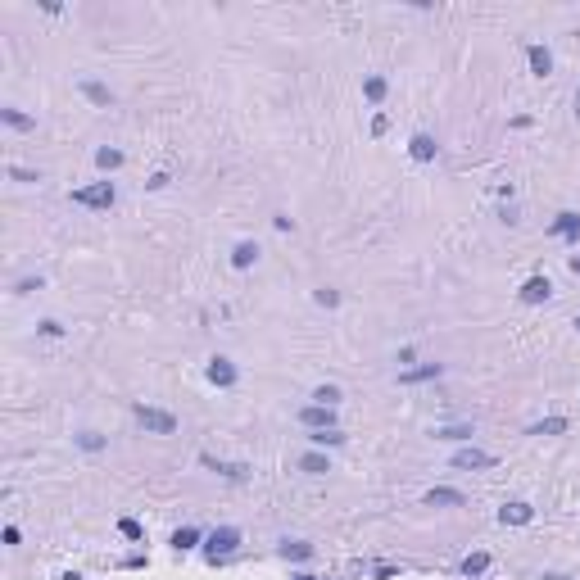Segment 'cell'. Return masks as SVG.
Masks as SVG:
<instances>
[{"mask_svg": "<svg viewBox=\"0 0 580 580\" xmlns=\"http://www.w3.org/2000/svg\"><path fill=\"white\" fill-rule=\"evenodd\" d=\"M113 200H118L113 181H95V186H82V191H73V205H82V209H109Z\"/></svg>", "mask_w": 580, "mask_h": 580, "instance_id": "cell-1", "label": "cell"}, {"mask_svg": "<svg viewBox=\"0 0 580 580\" xmlns=\"http://www.w3.org/2000/svg\"><path fill=\"white\" fill-rule=\"evenodd\" d=\"M137 422L145 431H154V435H172L177 431V417L163 413V408H150V403H137Z\"/></svg>", "mask_w": 580, "mask_h": 580, "instance_id": "cell-2", "label": "cell"}, {"mask_svg": "<svg viewBox=\"0 0 580 580\" xmlns=\"http://www.w3.org/2000/svg\"><path fill=\"white\" fill-rule=\"evenodd\" d=\"M236 544H240V530L236 526H218L214 535H209V558H227V553H236Z\"/></svg>", "mask_w": 580, "mask_h": 580, "instance_id": "cell-3", "label": "cell"}, {"mask_svg": "<svg viewBox=\"0 0 580 580\" xmlns=\"http://www.w3.org/2000/svg\"><path fill=\"white\" fill-rule=\"evenodd\" d=\"M453 467H458V471H485V467H495V453H485V449H458V453H453Z\"/></svg>", "mask_w": 580, "mask_h": 580, "instance_id": "cell-4", "label": "cell"}, {"mask_svg": "<svg viewBox=\"0 0 580 580\" xmlns=\"http://www.w3.org/2000/svg\"><path fill=\"white\" fill-rule=\"evenodd\" d=\"M299 417H304V427H313V431H336V413L322 408V403H308Z\"/></svg>", "mask_w": 580, "mask_h": 580, "instance_id": "cell-5", "label": "cell"}, {"mask_svg": "<svg viewBox=\"0 0 580 580\" xmlns=\"http://www.w3.org/2000/svg\"><path fill=\"white\" fill-rule=\"evenodd\" d=\"M530 517H535V508H530V504H521V499H512V504L499 508V521H504V526H526Z\"/></svg>", "mask_w": 580, "mask_h": 580, "instance_id": "cell-6", "label": "cell"}, {"mask_svg": "<svg viewBox=\"0 0 580 580\" xmlns=\"http://www.w3.org/2000/svg\"><path fill=\"white\" fill-rule=\"evenodd\" d=\"M200 462H205L209 471H218V476H227V481H245L249 476V467H240V462H218L214 453H200Z\"/></svg>", "mask_w": 580, "mask_h": 580, "instance_id": "cell-7", "label": "cell"}, {"mask_svg": "<svg viewBox=\"0 0 580 580\" xmlns=\"http://www.w3.org/2000/svg\"><path fill=\"white\" fill-rule=\"evenodd\" d=\"M467 499H462V490H444V485H435L427 490V508H462Z\"/></svg>", "mask_w": 580, "mask_h": 580, "instance_id": "cell-8", "label": "cell"}, {"mask_svg": "<svg viewBox=\"0 0 580 580\" xmlns=\"http://www.w3.org/2000/svg\"><path fill=\"white\" fill-rule=\"evenodd\" d=\"M548 295H553V286H548V277H530V282L521 286V304H544Z\"/></svg>", "mask_w": 580, "mask_h": 580, "instance_id": "cell-9", "label": "cell"}, {"mask_svg": "<svg viewBox=\"0 0 580 580\" xmlns=\"http://www.w3.org/2000/svg\"><path fill=\"white\" fill-rule=\"evenodd\" d=\"M435 150H440V145H435V141L427 137V132H417V137L408 141V154H413L417 163H431V159H435Z\"/></svg>", "mask_w": 580, "mask_h": 580, "instance_id": "cell-10", "label": "cell"}, {"mask_svg": "<svg viewBox=\"0 0 580 580\" xmlns=\"http://www.w3.org/2000/svg\"><path fill=\"white\" fill-rule=\"evenodd\" d=\"M526 60H530V73H535V77H548V73H553V55H548L544 46H530Z\"/></svg>", "mask_w": 580, "mask_h": 580, "instance_id": "cell-11", "label": "cell"}, {"mask_svg": "<svg viewBox=\"0 0 580 580\" xmlns=\"http://www.w3.org/2000/svg\"><path fill=\"white\" fill-rule=\"evenodd\" d=\"M209 381L227 390V385H236V367H231L227 359H214V363H209Z\"/></svg>", "mask_w": 580, "mask_h": 580, "instance_id": "cell-12", "label": "cell"}, {"mask_svg": "<svg viewBox=\"0 0 580 580\" xmlns=\"http://www.w3.org/2000/svg\"><path fill=\"white\" fill-rule=\"evenodd\" d=\"M553 236L580 240V214H558V218H553Z\"/></svg>", "mask_w": 580, "mask_h": 580, "instance_id": "cell-13", "label": "cell"}, {"mask_svg": "<svg viewBox=\"0 0 580 580\" xmlns=\"http://www.w3.org/2000/svg\"><path fill=\"white\" fill-rule=\"evenodd\" d=\"M299 471H308V476H326V471H331V462H326V453H304V458H299Z\"/></svg>", "mask_w": 580, "mask_h": 580, "instance_id": "cell-14", "label": "cell"}, {"mask_svg": "<svg viewBox=\"0 0 580 580\" xmlns=\"http://www.w3.org/2000/svg\"><path fill=\"white\" fill-rule=\"evenodd\" d=\"M440 372H444L440 363H427V367H413V372H403L399 381H403V385H422V381H435Z\"/></svg>", "mask_w": 580, "mask_h": 580, "instance_id": "cell-15", "label": "cell"}, {"mask_svg": "<svg viewBox=\"0 0 580 580\" xmlns=\"http://www.w3.org/2000/svg\"><path fill=\"white\" fill-rule=\"evenodd\" d=\"M254 258H258V245H254V240H240V245L231 249V263H236V268H249Z\"/></svg>", "mask_w": 580, "mask_h": 580, "instance_id": "cell-16", "label": "cell"}, {"mask_svg": "<svg viewBox=\"0 0 580 580\" xmlns=\"http://www.w3.org/2000/svg\"><path fill=\"white\" fill-rule=\"evenodd\" d=\"M82 95H86V100H91V104H109V100H113V95H109V86L91 82V77H86V82H82Z\"/></svg>", "mask_w": 580, "mask_h": 580, "instance_id": "cell-17", "label": "cell"}, {"mask_svg": "<svg viewBox=\"0 0 580 580\" xmlns=\"http://www.w3.org/2000/svg\"><path fill=\"white\" fill-rule=\"evenodd\" d=\"M485 567H490V553H467V558H462V576H481V572H485Z\"/></svg>", "mask_w": 580, "mask_h": 580, "instance_id": "cell-18", "label": "cell"}, {"mask_svg": "<svg viewBox=\"0 0 580 580\" xmlns=\"http://www.w3.org/2000/svg\"><path fill=\"white\" fill-rule=\"evenodd\" d=\"M313 403H322V408H336V403H340V385H317V390H313Z\"/></svg>", "mask_w": 580, "mask_h": 580, "instance_id": "cell-19", "label": "cell"}, {"mask_svg": "<svg viewBox=\"0 0 580 580\" xmlns=\"http://www.w3.org/2000/svg\"><path fill=\"white\" fill-rule=\"evenodd\" d=\"M562 431H567V417H544L530 427V435H562Z\"/></svg>", "mask_w": 580, "mask_h": 580, "instance_id": "cell-20", "label": "cell"}, {"mask_svg": "<svg viewBox=\"0 0 580 580\" xmlns=\"http://www.w3.org/2000/svg\"><path fill=\"white\" fill-rule=\"evenodd\" d=\"M0 118H5L14 132H32V127H36V123L27 118V113H18V109H0Z\"/></svg>", "mask_w": 580, "mask_h": 580, "instance_id": "cell-21", "label": "cell"}, {"mask_svg": "<svg viewBox=\"0 0 580 580\" xmlns=\"http://www.w3.org/2000/svg\"><path fill=\"white\" fill-rule=\"evenodd\" d=\"M282 553H286V558H295V562H304V558H313V544H304V539H286Z\"/></svg>", "mask_w": 580, "mask_h": 580, "instance_id": "cell-22", "label": "cell"}, {"mask_svg": "<svg viewBox=\"0 0 580 580\" xmlns=\"http://www.w3.org/2000/svg\"><path fill=\"white\" fill-rule=\"evenodd\" d=\"M95 163H100L104 172H113L123 163V150H109V145H104V150H95Z\"/></svg>", "mask_w": 580, "mask_h": 580, "instance_id": "cell-23", "label": "cell"}, {"mask_svg": "<svg viewBox=\"0 0 580 580\" xmlns=\"http://www.w3.org/2000/svg\"><path fill=\"white\" fill-rule=\"evenodd\" d=\"M195 539H200V530H195V526H181L177 535H172V548H195Z\"/></svg>", "mask_w": 580, "mask_h": 580, "instance_id": "cell-24", "label": "cell"}, {"mask_svg": "<svg viewBox=\"0 0 580 580\" xmlns=\"http://www.w3.org/2000/svg\"><path fill=\"white\" fill-rule=\"evenodd\" d=\"M363 95H367V100H385V77H367Z\"/></svg>", "mask_w": 580, "mask_h": 580, "instance_id": "cell-25", "label": "cell"}, {"mask_svg": "<svg viewBox=\"0 0 580 580\" xmlns=\"http://www.w3.org/2000/svg\"><path fill=\"white\" fill-rule=\"evenodd\" d=\"M77 444H82V449H86V453H95V449H104V440H100V435H95V431H82V435H77Z\"/></svg>", "mask_w": 580, "mask_h": 580, "instance_id": "cell-26", "label": "cell"}, {"mask_svg": "<svg viewBox=\"0 0 580 580\" xmlns=\"http://www.w3.org/2000/svg\"><path fill=\"white\" fill-rule=\"evenodd\" d=\"M308 440H313V444H345V435L340 431H313Z\"/></svg>", "mask_w": 580, "mask_h": 580, "instance_id": "cell-27", "label": "cell"}, {"mask_svg": "<svg viewBox=\"0 0 580 580\" xmlns=\"http://www.w3.org/2000/svg\"><path fill=\"white\" fill-rule=\"evenodd\" d=\"M118 530H123L127 539H141V521H132V517H123V521H118Z\"/></svg>", "mask_w": 580, "mask_h": 580, "instance_id": "cell-28", "label": "cell"}, {"mask_svg": "<svg viewBox=\"0 0 580 580\" xmlns=\"http://www.w3.org/2000/svg\"><path fill=\"white\" fill-rule=\"evenodd\" d=\"M440 440H462V435H471V427H449V431H435Z\"/></svg>", "mask_w": 580, "mask_h": 580, "instance_id": "cell-29", "label": "cell"}, {"mask_svg": "<svg viewBox=\"0 0 580 580\" xmlns=\"http://www.w3.org/2000/svg\"><path fill=\"white\" fill-rule=\"evenodd\" d=\"M317 304H322V308H336V304H340V295H336V290H317Z\"/></svg>", "mask_w": 580, "mask_h": 580, "instance_id": "cell-30", "label": "cell"}, {"mask_svg": "<svg viewBox=\"0 0 580 580\" xmlns=\"http://www.w3.org/2000/svg\"><path fill=\"white\" fill-rule=\"evenodd\" d=\"M9 177H14V181H36V172H27V168H9Z\"/></svg>", "mask_w": 580, "mask_h": 580, "instance_id": "cell-31", "label": "cell"}, {"mask_svg": "<svg viewBox=\"0 0 580 580\" xmlns=\"http://www.w3.org/2000/svg\"><path fill=\"white\" fill-rule=\"evenodd\" d=\"M372 576H376V580H390V576H394V567H390V562H381V567H372Z\"/></svg>", "mask_w": 580, "mask_h": 580, "instance_id": "cell-32", "label": "cell"}, {"mask_svg": "<svg viewBox=\"0 0 580 580\" xmlns=\"http://www.w3.org/2000/svg\"><path fill=\"white\" fill-rule=\"evenodd\" d=\"M572 272H580V254H576V258H572Z\"/></svg>", "mask_w": 580, "mask_h": 580, "instance_id": "cell-33", "label": "cell"}, {"mask_svg": "<svg viewBox=\"0 0 580 580\" xmlns=\"http://www.w3.org/2000/svg\"><path fill=\"white\" fill-rule=\"evenodd\" d=\"M64 580H82V576H77V572H69V576H64Z\"/></svg>", "mask_w": 580, "mask_h": 580, "instance_id": "cell-34", "label": "cell"}, {"mask_svg": "<svg viewBox=\"0 0 580 580\" xmlns=\"http://www.w3.org/2000/svg\"><path fill=\"white\" fill-rule=\"evenodd\" d=\"M295 580H313V576H295Z\"/></svg>", "mask_w": 580, "mask_h": 580, "instance_id": "cell-35", "label": "cell"}, {"mask_svg": "<svg viewBox=\"0 0 580 580\" xmlns=\"http://www.w3.org/2000/svg\"><path fill=\"white\" fill-rule=\"evenodd\" d=\"M576 326H580V317H576Z\"/></svg>", "mask_w": 580, "mask_h": 580, "instance_id": "cell-36", "label": "cell"}]
</instances>
